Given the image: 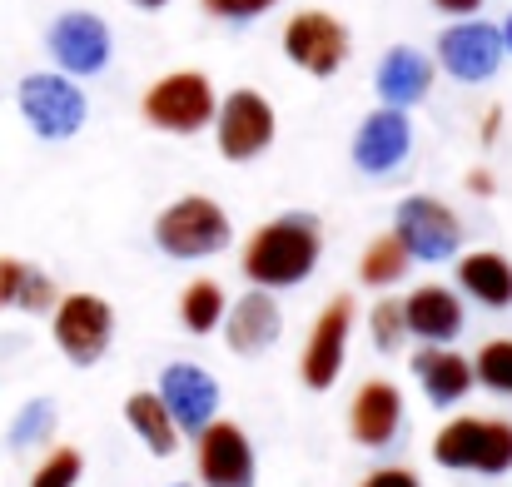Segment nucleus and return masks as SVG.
<instances>
[{
	"instance_id": "obj_12",
	"label": "nucleus",
	"mask_w": 512,
	"mask_h": 487,
	"mask_svg": "<svg viewBox=\"0 0 512 487\" xmlns=\"http://www.w3.org/2000/svg\"><path fill=\"white\" fill-rule=\"evenodd\" d=\"M438 60H443L448 75L478 85V80H488L503 65V35L493 25H453L438 40Z\"/></svg>"
},
{
	"instance_id": "obj_5",
	"label": "nucleus",
	"mask_w": 512,
	"mask_h": 487,
	"mask_svg": "<svg viewBox=\"0 0 512 487\" xmlns=\"http://www.w3.org/2000/svg\"><path fill=\"white\" fill-rule=\"evenodd\" d=\"M393 234H398V244L408 249V259H423V264L453 259V254H458V239H463L453 209L438 204V199H428V194H413V199L398 204V229H393Z\"/></svg>"
},
{
	"instance_id": "obj_29",
	"label": "nucleus",
	"mask_w": 512,
	"mask_h": 487,
	"mask_svg": "<svg viewBox=\"0 0 512 487\" xmlns=\"http://www.w3.org/2000/svg\"><path fill=\"white\" fill-rule=\"evenodd\" d=\"M373 343L383 348V353H393L398 343H403V304H393V299H383L378 309H373Z\"/></svg>"
},
{
	"instance_id": "obj_6",
	"label": "nucleus",
	"mask_w": 512,
	"mask_h": 487,
	"mask_svg": "<svg viewBox=\"0 0 512 487\" xmlns=\"http://www.w3.org/2000/svg\"><path fill=\"white\" fill-rule=\"evenodd\" d=\"M145 120L170 130V135H194L214 120V90L204 75L194 70H179V75H165L150 95H145Z\"/></svg>"
},
{
	"instance_id": "obj_20",
	"label": "nucleus",
	"mask_w": 512,
	"mask_h": 487,
	"mask_svg": "<svg viewBox=\"0 0 512 487\" xmlns=\"http://www.w3.org/2000/svg\"><path fill=\"white\" fill-rule=\"evenodd\" d=\"M413 373L423 378V388H428V398H433L438 408L458 403V398L473 388V363H463V358L448 353V348H423V353L413 358Z\"/></svg>"
},
{
	"instance_id": "obj_9",
	"label": "nucleus",
	"mask_w": 512,
	"mask_h": 487,
	"mask_svg": "<svg viewBox=\"0 0 512 487\" xmlns=\"http://www.w3.org/2000/svg\"><path fill=\"white\" fill-rule=\"evenodd\" d=\"M274 140V110L259 90H234L224 100V115H219V155L224 160H254L264 155Z\"/></svg>"
},
{
	"instance_id": "obj_21",
	"label": "nucleus",
	"mask_w": 512,
	"mask_h": 487,
	"mask_svg": "<svg viewBox=\"0 0 512 487\" xmlns=\"http://www.w3.org/2000/svg\"><path fill=\"white\" fill-rule=\"evenodd\" d=\"M458 279H463V289H468L473 299H483V304H493V309H508L512 304V264L503 254H493V249L468 254V259L458 264Z\"/></svg>"
},
{
	"instance_id": "obj_13",
	"label": "nucleus",
	"mask_w": 512,
	"mask_h": 487,
	"mask_svg": "<svg viewBox=\"0 0 512 487\" xmlns=\"http://www.w3.org/2000/svg\"><path fill=\"white\" fill-rule=\"evenodd\" d=\"M199 473L209 487H254V448L234 423H209L199 438Z\"/></svg>"
},
{
	"instance_id": "obj_7",
	"label": "nucleus",
	"mask_w": 512,
	"mask_h": 487,
	"mask_svg": "<svg viewBox=\"0 0 512 487\" xmlns=\"http://www.w3.org/2000/svg\"><path fill=\"white\" fill-rule=\"evenodd\" d=\"M110 333H115V314H110L105 299H95V294H70V299H60V309H55V343H60V353H65L70 363H95V358H105Z\"/></svg>"
},
{
	"instance_id": "obj_15",
	"label": "nucleus",
	"mask_w": 512,
	"mask_h": 487,
	"mask_svg": "<svg viewBox=\"0 0 512 487\" xmlns=\"http://www.w3.org/2000/svg\"><path fill=\"white\" fill-rule=\"evenodd\" d=\"M408 145H413V125H408V115H403L398 105H388V110H373V115L358 125V135H353V160H358V169H368V174H383V169L403 164Z\"/></svg>"
},
{
	"instance_id": "obj_33",
	"label": "nucleus",
	"mask_w": 512,
	"mask_h": 487,
	"mask_svg": "<svg viewBox=\"0 0 512 487\" xmlns=\"http://www.w3.org/2000/svg\"><path fill=\"white\" fill-rule=\"evenodd\" d=\"M483 0H438V10H448V15H473Z\"/></svg>"
},
{
	"instance_id": "obj_22",
	"label": "nucleus",
	"mask_w": 512,
	"mask_h": 487,
	"mask_svg": "<svg viewBox=\"0 0 512 487\" xmlns=\"http://www.w3.org/2000/svg\"><path fill=\"white\" fill-rule=\"evenodd\" d=\"M125 418H130V428L145 438V448H150V453L170 458L174 448H179V428H174V418L165 413L160 393H135V398L125 403Z\"/></svg>"
},
{
	"instance_id": "obj_34",
	"label": "nucleus",
	"mask_w": 512,
	"mask_h": 487,
	"mask_svg": "<svg viewBox=\"0 0 512 487\" xmlns=\"http://www.w3.org/2000/svg\"><path fill=\"white\" fill-rule=\"evenodd\" d=\"M135 5H145V10H160V5H170V0H135Z\"/></svg>"
},
{
	"instance_id": "obj_11",
	"label": "nucleus",
	"mask_w": 512,
	"mask_h": 487,
	"mask_svg": "<svg viewBox=\"0 0 512 487\" xmlns=\"http://www.w3.org/2000/svg\"><path fill=\"white\" fill-rule=\"evenodd\" d=\"M50 50H55V60H60L70 75H95V70H105V60H110V30H105L100 15L70 10V15H60V20L50 25Z\"/></svg>"
},
{
	"instance_id": "obj_32",
	"label": "nucleus",
	"mask_w": 512,
	"mask_h": 487,
	"mask_svg": "<svg viewBox=\"0 0 512 487\" xmlns=\"http://www.w3.org/2000/svg\"><path fill=\"white\" fill-rule=\"evenodd\" d=\"M363 487H418V478L403 473V468H383V473H373Z\"/></svg>"
},
{
	"instance_id": "obj_1",
	"label": "nucleus",
	"mask_w": 512,
	"mask_h": 487,
	"mask_svg": "<svg viewBox=\"0 0 512 487\" xmlns=\"http://www.w3.org/2000/svg\"><path fill=\"white\" fill-rule=\"evenodd\" d=\"M319 224L309 214H284L274 219L269 229H259L244 249V274L259 284V289H289V284H304L319 264Z\"/></svg>"
},
{
	"instance_id": "obj_14",
	"label": "nucleus",
	"mask_w": 512,
	"mask_h": 487,
	"mask_svg": "<svg viewBox=\"0 0 512 487\" xmlns=\"http://www.w3.org/2000/svg\"><path fill=\"white\" fill-rule=\"evenodd\" d=\"M348 324H353V299H334L324 314H319V324H314V338H309V348H304V383L309 388H334V378H339L343 368V348H348Z\"/></svg>"
},
{
	"instance_id": "obj_35",
	"label": "nucleus",
	"mask_w": 512,
	"mask_h": 487,
	"mask_svg": "<svg viewBox=\"0 0 512 487\" xmlns=\"http://www.w3.org/2000/svg\"><path fill=\"white\" fill-rule=\"evenodd\" d=\"M498 35H503V45L512 50V15H508V30H498Z\"/></svg>"
},
{
	"instance_id": "obj_10",
	"label": "nucleus",
	"mask_w": 512,
	"mask_h": 487,
	"mask_svg": "<svg viewBox=\"0 0 512 487\" xmlns=\"http://www.w3.org/2000/svg\"><path fill=\"white\" fill-rule=\"evenodd\" d=\"M160 403L174 418V428L184 433H204L214 408H219V383L199 368V363H170L160 378Z\"/></svg>"
},
{
	"instance_id": "obj_30",
	"label": "nucleus",
	"mask_w": 512,
	"mask_h": 487,
	"mask_svg": "<svg viewBox=\"0 0 512 487\" xmlns=\"http://www.w3.org/2000/svg\"><path fill=\"white\" fill-rule=\"evenodd\" d=\"M269 5H279V0H204V10H214L224 20H249V15H259Z\"/></svg>"
},
{
	"instance_id": "obj_27",
	"label": "nucleus",
	"mask_w": 512,
	"mask_h": 487,
	"mask_svg": "<svg viewBox=\"0 0 512 487\" xmlns=\"http://www.w3.org/2000/svg\"><path fill=\"white\" fill-rule=\"evenodd\" d=\"M80 468H85V458H80L75 448H55V453L40 463V473H35L30 487H75L80 483Z\"/></svg>"
},
{
	"instance_id": "obj_25",
	"label": "nucleus",
	"mask_w": 512,
	"mask_h": 487,
	"mask_svg": "<svg viewBox=\"0 0 512 487\" xmlns=\"http://www.w3.org/2000/svg\"><path fill=\"white\" fill-rule=\"evenodd\" d=\"M50 428H55V403H50V398H35V403H25V408L15 413V423H10V448H35V443L50 438Z\"/></svg>"
},
{
	"instance_id": "obj_16",
	"label": "nucleus",
	"mask_w": 512,
	"mask_h": 487,
	"mask_svg": "<svg viewBox=\"0 0 512 487\" xmlns=\"http://www.w3.org/2000/svg\"><path fill=\"white\" fill-rule=\"evenodd\" d=\"M403 423V398L393 383H363L353 398V438L363 448H383Z\"/></svg>"
},
{
	"instance_id": "obj_18",
	"label": "nucleus",
	"mask_w": 512,
	"mask_h": 487,
	"mask_svg": "<svg viewBox=\"0 0 512 487\" xmlns=\"http://www.w3.org/2000/svg\"><path fill=\"white\" fill-rule=\"evenodd\" d=\"M433 85V60H423L413 45H393L388 55H383V65H378V95L388 100V105H413V100H423V90Z\"/></svg>"
},
{
	"instance_id": "obj_8",
	"label": "nucleus",
	"mask_w": 512,
	"mask_h": 487,
	"mask_svg": "<svg viewBox=\"0 0 512 487\" xmlns=\"http://www.w3.org/2000/svg\"><path fill=\"white\" fill-rule=\"evenodd\" d=\"M284 55H289L299 70H309V75H334L343 60H348V35H343V25L334 15L304 10V15H294L289 30H284Z\"/></svg>"
},
{
	"instance_id": "obj_26",
	"label": "nucleus",
	"mask_w": 512,
	"mask_h": 487,
	"mask_svg": "<svg viewBox=\"0 0 512 487\" xmlns=\"http://www.w3.org/2000/svg\"><path fill=\"white\" fill-rule=\"evenodd\" d=\"M473 378H483L493 393H512V343H488L473 363Z\"/></svg>"
},
{
	"instance_id": "obj_23",
	"label": "nucleus",
	"mask_w": 512,
	"mask_h": 487,
	"mask_svg": "<svg viewBox=\"0 0 512 487\" xmlns=\"http://www.w3.org/2000/svg\"><path fill=\"white\" fill-rule=\"evenodd\" d=\"M408 249L398 244V234H383V239H373L368 249H363V264H358V274H363V284H373V289H383V284H398L403 274H408Z\"/></svg>"
},
{
	"instance_id": "obj_24",
	"label": "nucleus",
	"mask_w": 512,
	"mask_h": 487,
	"mask_svg": "<svg viewBox=\"0 0 512 487\" xmlns=\"http://www.w3.org/2000/svg\"><path fill=\"white\" fill-rule=\"evenodd\" d=\"M179 319L194 328V333L219 328V319H224V289H219V284H209V279L189 284V289H184V299H179Z\"/></svg>"
},
{
	"instance_id": "obj_17",
	"label": "nucleus",
	"mask_w": 512,
	"mask_h": 487,
	"mask_svg": "<svg viewBox=\"0 0 512 487\" xmlns=\"http://www.w3.org/2000/svg\"><path fill=\"white\" fill-rule=\"evenodd\" d=\"M279 328H284L279 304H274L264 289H254V294H244V299L234 304L224 333H229V348H234V353H264V348H274Z\"/></svg>"
},
{
	"instance_id": "obj_36",
	"label": "nucleus",
	"mask_w": 512,
	"mask_h": 487,
	"mask_svg": "<svg viewBox=\"0 0 512 487\" xmlns=\"http://www.w3.org/2000/svg\"><path fill=\"white\" fill-rule=\"evenodd\" d=\"M174 487H184V483H174Z\"/></svg>"
},
{
	"instance_id": "obj_4",
	"label": "nucleus",
	"mask_w": 512,
	"mask_h": 487,
	"mask_svg": "<svg viewBox=\"0 0 512 487\" xmlns=\"http://www.w3.org/2000/svg\"><path fill=\"white\" fill-rule=\"evenodd\" d=\"M20 115L40 140H70L85 125V95L65 75H25L20 80Z\"/></svg>"
},
{
	"instance_id": "obj_19",
	"label": "nucleus",
	"mask_w": 512,
	"mask_h": 487,
	"mask_svg": "<svg viewBox=\"0 0 512 487\" xmlns=\"http://www.w3.org/2000/svg\"><path fill=\"white\" fill-rule=\"evenodd\" d=\"M403 328H413V333L428 338V343H448V338L463 328V304H458L448 289L428 284V289L408 294V304H403Z\"/></svg>"
},
{
	"instance_id": "obj_3",
	"label": "nucleus",
	"mask_w": 512,
	"mask_h": 487,
	"mask_svg": "<svg viewBox=\"0 0 512 487\" xmlns=\"http://www.w3.org/2000/svg\"><path fill=\"white\" fill-rule=\"evenodd\" d=\"M433 458L443 468H478V473H508L512 468V423H478L458 418L433 438Z\"/></svg>"
},
{
	"instance_id": "obj_28",
	"label": "nucleus",
	"mask_w": 512,
	"mask_h": 487,
	"mask_svg": "<svg viewBox=\"0 0 512 487\" xmlns=\"http://www.w3.org/2000/svg\"><path fill=\"white\" fill-rule=\"evenodd\" d=\"M55 299H60V294H55V284H50L40 269H25V274H20V289H15V304H20V309H30V314H45Z\"/></svg>"
},
{
	"instance_id": "obj_31",
	"label": "nucleus",
	"mask_w": 512,
	"mask_h": 487,
	"mask_svg": "<svg viewBox=\"0 0 512 487\" xmlns=\"http://www.w3.org/2000/svg\"><path fill=\"white\" fill-rule=\"evenodd\" d=\"M20 274H25V264H20V259H0V309H5V304H15Z\"/></svg>"
},
{
	"instance_id": "obj_2",
	"label": "nucleus",
	"mask_w": 512,
	"mask_h": 487,
	"mask_svg": "<svg viewBox=\"0 0 512 487\" xmlns=\"http://www.w3.org/2000/svg\"><path fill=\"white\" fill-rule=\"evenodd\" d=\"M155 239L170 259H204V254H219L229 244V219L214 199L189 194L155 219Z\"/></svg>"
}]
</instances>
